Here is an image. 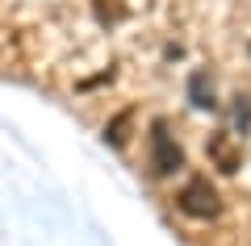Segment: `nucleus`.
<instances>
[{
    "label": "nucleus",
    "mask_w": 251,
    "mask_h": 246,
    "mask_svg": "<svg viewBox=\"0 0 251 246\" xmlns=\"http://www.w3.org/2000/svg\"><path fill=\"white\" fill-rule=\"evenodd\" d=\"M209 158H214L218 163V171H226V176H230V171H239V150H234V134H214V138H209Z\"/></svg>",
    "instance_id": "obj_4"
},
{
    "label": "nucleus",
    "mask_w": 251,
    "mask_h": 246,
    "mask_svg": "<svg viewBox=\"0 0 251 246\" xmlns=\"http://www.w3.org/2000/svg\"><path fill=\"white\" fill-rule=\"evenodd\" d=\"M188 105L201 109V113H214L218 109V96H214V79H209L205 67H197L188 75Z\"/></svg>",
    "instance_id": "obj_3"
},
{
    "label": "nucleus",
    "mask_w": 251,
    "mask_h": 246,
    "mask_svg": "<svg viewBox=\"0 0 251 246\" xmlns=\"http://www.w3.org/2000/svg\"><path fill=\"white\" fill-rule=\"evenodd\" d=\"M176 209L184 213V217L214 221L218 213H222V196H218V188L209 184V176H193L184 188H180V196H176Z\"/></svg>",
    "instance_id": "obj_2"
},
{
    "label": "nucleus",
    "mask_w": 251,
    "mask_h": 246,
    "mask_svg": "<svg viewBox=\"0 0 251 246\" xmlns=\"http://www.w3.org/2000/svg\"><path fill=\"white\" fill-rule=\"evenodd\" d=\"M147 150H151V155H147V167H151L155 179H168V176H176V171L184 167V150H180V142L172 138V130H168L163 117H155V121H151Z\"/></svg>",
    "instance_id": "obj_1"
},
{
    "label": "nucleus",
    "mask_w": 251,
    "mask_h": 246,
    "mask_svg": "<svg viewBox=\"0 0 251 246\" xmlns=\"http://www.w3.org/2000/svg\"><path fill=\"white\" fill-rule=\"evenodd\" d=\"M130 117L134 113H122V117H113V121L105 125V142L109 146H126V125H130Z\"/></svg>",
    "instance_id": "obj_6"
},
{
    "label": "nucleus",
    "mask_w": 251,
    "mask_h": 246,
    "mask_svg": "<svg viewBox=\"0 0 251 246\" xmlns=\"http://www.w3.org/2000/svg\"><path fill=\"white\" fill-rule=\"evenodd\" d=\"M230 121H234V134H247L251 130V92H239V96H234Z\"/></svg>",
    "instance_id": "obj_5"
}]
</instances>
